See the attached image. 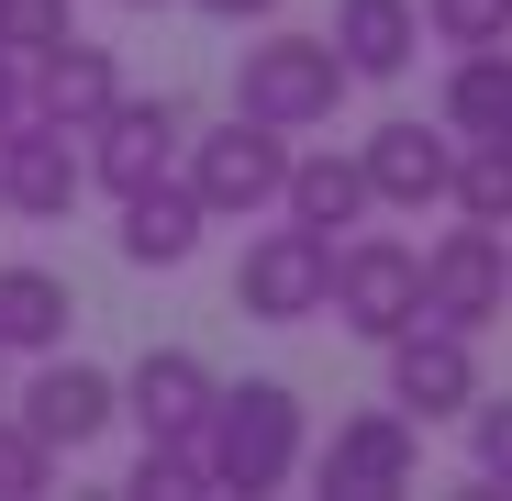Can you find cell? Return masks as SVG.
Returning a JSON list of instances; mask_svg holds the SVG:
<instances>
[{"label": "cell", "mask_w": 512, "mask_h": 501, "mask_svg": "<svg viewBox=\"0 0 512 501\" xmlns=\"http://www.w3.org/2000/svg\"><path fill=\"white\" fill-rule=\"evenodd\" d=\"M212 357H190V346H145L134 368H123V424L134 435H190L201 446V412H212Z\"/></svg>", "instance_id": "5bb4252c"}, {"label": "cell", "mask_w": 512, "mask_h": 501, "mask_svg": "<svg viewBox=\"0 0 512 501\" xmlns=\"http://www.w3.org/2000/svg\"><path fill=\"white\" fill-rule=\"evenodd\" d=\"M190 12H212V23H279L290 0H190Z\"/></svg>", "instance_id": "484cf974"}, {"label": "cell", "mask_w": 512, "mask_h": 501, "mask_svg": "<svg viewBox=\"0 0 512 501\" xmlns=\"http://www.w3.org/2000/svg\"><path fill=\"white\" fill-rule=\"evenodd\" d=\"M312 490H334V501H390V490H412V468H423V424L401 401H368V412H346L312 457Z\"/></svg>", "instance_id": "5b68a950"}, {"label": "cell", "mask_w": 512, "mask_h": 501, "mask_svg": "<svg viewBox=\"0 0 512 501\" xmlns=\"http://www.w3.org/2000/svg\"><path fill=\"white\" fill-rule=\"evenodd\" d=\"M312 457V424H301V390L290 379H223L212 412H201V468L212 490L256 501V490H290Z\"/></svg>", "instance_id": "6da1fadb"}, {"label": "cell", "mask_w": 512, "mask_h": 501, "mask_svg": "<svg viewBox=\"0 0 512 501\" xmlns=\"http://www.w3.org/2000/svg\"><path fill=\"white\" fill-rule=\"evenodd\" d=\"M435 123H446L457 145H512V45H457Z\"/></svg>", "instance_id": "ac0fdd59"}, {"label": "cell", "mask_w": 512, "mask_h": 501, "mask_svg": "<svg viewBox=\"0 0 512 501\" xmlns=\"http://www.w3.org/2000/svg\"><path fill=\"white\" fill-rule=\"evenodd\" d=\"M123 490H134V501H212V468H201L190 435H145V457H134Z\"/></svg>", "instance_id": "44dd1931"}, {"label": "cell", "mask_w": 512, "mask_h": 501, "mask_svg": "<svg viewBox=\"0 0 512 501\" xmlns=\"http://www.w3.org/2000/svg\"><path fill=\"white\" fill-rule=\"evenodd\" d=\"M446 212H457V223H512V145H457Z\"/></svg>", "instance_id": "ffe728a7"}, {"label": "cell", "mask_w": 512, "mask_h": 501, "mask_svg": "<svg viewBox=\"0 0 512 501\" xmlns=\"http://www.w3.org/2000/svg\"><path fill=\"white\" fill-rule=\"evenodd\" d=\"M357 167H368V201H379V212H435L446 179H457V134L401 112V123H379V134L357 145Z\"/></svg>", "instance_id": "7c38bea8"}, {"label": "cell", "mask_w": 512, "mask_h": 501, "mask_svg": "<svg viewBox=\"0 0 512 501\" xmlns=\"http://www.w3.org/2000/svg\"><path fill=\"white\" fill-rule=\"evenodd\" d=\"M78 34V0H0V56H45V45H67Z\"/></svg>", "instance_id": "603a6c76"}, {"label": "cell", "mask_w": 512, "mask_h": 501, "mask_svg": "<svg viewBox=\"0 0 512 501\" xmlns=\"http://www.w3.org/2000/svg\"><path fill=\"white\" fill-rule=\"evenodd\" d=\"M67 323H78V290L56 268H34V257L0 268V346H12V357H56Z\"/></svg>", "instance_id": "d6986e66"}, {"label": "cell", "mask_w": 512, "mask_h": 501, "mask_svg": "<svg viewBox=\"0 0 512 501\" xmlns=\"http://www.w3.org/2000/svg\"><path fill=\"white\" fill-rule=\"evenodd\" d=\"M23 424H34L56 457H78V446H101V435L123 424V379L56 346V357H34V379H23Z\"/></svg>", "instance_id": "30bf717a"}, {"label": "cell", "mask_w": 512, "mask_h": 501, "mask_svg": "<svg viewBox=\"0 0 512 501\" xmlns=\"http://www.w3.org/2000/svg\"><path fill=\"white\" fill-rule=\"evenodd\" d=\"M23 123V56H0V134Z\"/></svg>", "instance_id": "4316f807"}, {"label": "cell", "mask_w": 512, "mask_h": 501, "mask_svg": "<svg viewBox=\"0 0 512 501\" xmlns=\"http://www.w3.org/2000/svg\"><path fill=\"white\" fill-rule=\"evenodd\" d=\"M201 234H212V212L190 201V179H156V190H123V223H112L123 268H190V257H201Z\"/></svg>", "instance_id": "9a60e30c"}, {"label": "cell", "mask_w": 512, "mask_h": 501, "mask_svg": "<svg viewBox=\"0 0 512 501\" xmlns=\"http://www.w3.org/2000/svg\"><path fill=\"white\" fill-rule=\"evenodd\" d=\"M457 424H468V468H479L490 490H512V390H479Z\"/></svg>", "instance_id": "7402d4cb"}, {"label": "cell", "mask_w": 512, "mask_h": 501, "mask_svg": "<svg viewBox=\"0 0 512 501\" xmlns=\"http://www.w3.org/2000/svg\"><path fill=\"white\" fill-rule=\"evenodd\" d=\"M323 312L357 334V346H390V334L423 312V245L401 234H334V257H323Z\"/></svg>", "instance_id": "3957f363"}, {"label": "cell", "mask_w": 512, "mask_h": 501, "mask_svg": "<svg viewBox=\"0 0 512 501\" xmlns=\"http://www.w3.org/2000/svg\"><path fill=\"white\" fill-rule=\"evenodd\" d=\"M45 479H56V446L23 424V412H0V501H34Z\"/></svg>", "instance_id": "d4e9b609"}, {"label": "cell", "mask_w": 512, "mask_h": 501, "mask_svg": "<svg viewBox=\"0 0 512 501\" xmlns=\"http://www.w3.org/2000/svg\"><path fill=\"white\" fill-rule=\"evenodd\" d=\"M112 12H167V0H112Z\"/></svg>", "instance_id": "83f0119b"}, {"label": "cell", "mask_w": 512, "mask_h": 501, "mask_svg": "<svg viewBox=\"0 0 512 501\" xmlns=\"http://www.w3.org/2000/svg\"><path fill=\"white\" fill-rule=\"evenodd\" d=\"M0 368H12V346H0Z\"/></svg>", "instance_id": "f1b7e54d"}, {"label": "cell", "mask_w": 512, "mask_h": 501, "mask_svg": "<svg viewBox=\"0 0 512 501\" xmlns=\"http://www.w3.org/2000/svg\"><path fill=\"white\" fill-rule=\"evenodd\" d=\"M78 190H90V156H78L67 123H34V112H23L12 134H0V212H23V223H67Z\"/></svg>", "instance_id": "8fae6325"}, {"label": "cell", "mask_w": 512, "mask_h": 501, "mask_svg": "<svg viewBox=\"0 0 512 501\" xmlns=\"http://www.w3.org/2000/svg\"><path fill=\"white\" fill-rule=\"evenodd\" d=\"M423 312L457 323V334H490L512 312V234L501 223H446L423 245Z\"/></svg>", "instance_id": "52a82bcc"}, {"label": "cell", "mask_w": 512, "mask_h": 501, "mask_svg": "<svg viewBox=\"0 0 512 501\" xmlns=\"http://www.w3.org/2000/svg\"><path fill=\"white\" fill-rule=\"evenodd\" d=\"M323 257H334V245L301 234V223L245 234V257H234V312H245V323H312V312H323Z\"/></svg>", "instance_id": "9c48e42d"}, {"label": "cell", "mask_w": 512, "mask_h": 501, "mask_svg": "<svg viewBox=\"0 0 512 501\" xmlns=\"http://www.w3.org/2000/svg\"><path fill=\"white\" fill-rule=\"evenodd\" d=\"M179 179H190V201H201L212 223H256V212H279L290 134L234 112V123H212V134H190V145H179Z\"/></svg>", "instance_id": "277c9868"}, {"label": "cell", "mask_w": 512, "mask_h": 501, "mask_svg": "<svg viewBox=\"0 0 512 501\" xmlns=\"http://www.w3.org/2000/svg\"><path fill=\"white\" fill-rule=\"evenodd\" d=\"M179 145H190V101H145V90H123L90 134H78V156H90V190H156V179H179Z\"/></svg>", "instance_id": "8992f818"}, {"label": "cell", "mask_w": 512, "mask_h": 501, "mask_svg": "<svg viewBox=\"0 0 512 501\" xmlns=\"http://www.w3.org/2000/svg\"><path fill=\"white\" fill-rule=\"evenodd\" d=\"M379 357H390V401L412 412V424H457V412L490 390V379H479V334H457V323H435V312H412Z\"/></svg>", "instance_id": "ba28073f"}, {"label": "cell", "mask_w": 512, "mask_h": 501, "mask_svg": "<svg viewBox=\"0 0 512 501\" xmlns=\"http://www.w3.org/2000/svg\"><path fill=\"white\" fill-rule=\"evenodd\" d=\"M368 212H379V201H368V167H357V156H334V145H323V156H301V145H290L279 223H301V234H323V245H334V234H357Z\"/></svg>", "instance_id": "e0dca14e"}, {"label": "cell", "mask_w": 512, "mask_h": 501, "mask_svg": "<svg viewBox=\"0 0 512 501\" xmlns=\"http://www.w3.org/2000/svg\"><path fill=\"white\" fill-rule=\"evenodd\" d=\"M334 56H346L357 90H379V78H401L423 56V0H334Z\"/></svg>", "instance_id": "2e32d148"}, {"label": "cell", "mask_w": 512, "mask_h": 501, "mask_svg": "<svg viewBox=\"0 0 512 501\" xmlns=\"http://www.w3.org/2000/svg\"><path fill=\"white\" fill-rule=\"evenodd\" d=\"M112 101H123V67H112V45H90V34H67V45H45V56L23 67V112H34V123L90 134Z\"/></svg>", "instance_id": "4fadbf2b"}, {"label": "cell", "mask_w": 512, "mask_h": 501, "mask_svg": "<svg viewBox=\"0 0 512 501\" xmlns=\"http://www.w3.org/2000/svg\"><path fill=\"white\" fill-rule=\"evenodd\" d=\"M357 78H346V56H334V34H256L245 56H234V112L245 123H279V134H312V123H334V101H346Z\"/></svg>", "instance_id": "7a4b0ae2"}, {"label": "cell", "mask_w": 512, "mask_h": 501, "mask_svg": "<svg viewBox=\"0 0 512 501\" xmlns=\"http://www.w3.org/2000/svg\"><path fill=\"white\" fill-rule=\"evenodd\" d=\"M435 45H512V0H423Z\"/></svg>", "instance_id": "cb8c5ba5"}]
</instances>
